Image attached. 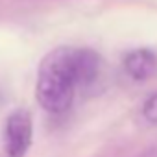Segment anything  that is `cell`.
Returning a JSON list of instances; mask_svg holds the SVG:
<instances>
[{
	"instance_id": "cell-2",
	"label": "cell",
	"mask_w": 157,
	"mask_h": 157,
	"mask_svg": "<svg viewBox=\"0 0 157 157\" xmlns=\"http://www.w3.org/2000/svg\"><path fill=\"white\" fill-rule=\"evenodd\" d=\"M33 140V120L28 109H15L4 124L6 157H24Z\"/></svg>"
},
{
	"instance_id": "cell-1",
	"label": "cell",
	"mask_w": 157,
	"mask_h": 157,
	"mask_svg": "<svg viewBox=\"0 0 157 157\" xmlns=\"http://www.w3.org/2000/svg\"><path fill=\"white\" fill-rule=\"evenodd\" d=\"M100 74L102 57L98 52L91 48L57 46L39 65L35 98L52 115L67 113L76 94L94 87Z\"/></svg>"
},
{
	"instance_id": "cell-3",
	"label": "cell",
	"mask_w": 157,
	"mask_h": 157,
	"mask_svg": "<svg viewBox=\"0 0 157 157\" xmlns=\"http://www.w3.org/2000/svg\"><path fill=\"white\" fill-rule=\"evenodd\" d=\"M124 72L133 82H146L157 72V54L150 48H137L124 56Z\"/></svg>"
},
{
	"instance_id": "cell-4",
	"label": "cell",
	"mask_w": 157,
	"mask_h": 157,
	"mask_svg": "<svg viewBox=\"0 0 157 157\" xmlns=\"http://www.w3.org/2000/svg\"><path fill=\"white\" fill-rule=\"evenodd\" d=\"M142 117L146 122L157 126V93L150 94L142 104Z\"/></svg>"
}]
</instances>
